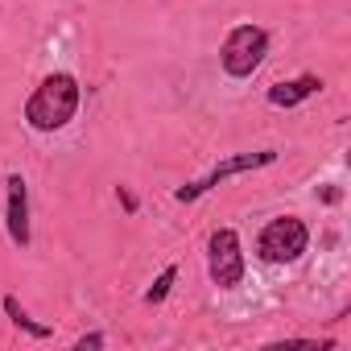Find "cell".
Instances as JSON below:
<instances>
[{"mask_svg": "<svg viewBox=\"0 0 351 351\" xmlns=\"http://www.w3.org/2000/svg\"><path fill=\"white\" fill-rule=\"evenodd\" d=\"M79 104H83V83L71 71H50L25 99V124L42 136L62 132L79 116Z\"/></svg>", "mask_w": 351, "mask_h": 351, "instance_id": "1", "label": "cell"}, {"mask_svg": "<svg viewBox=\"0 0 351 351\" xmlns=\"http://www.w3.org/2000/svg\"><path fill=\"white\" fill-rule=\"evenodd\" d=\"M310 252V228L298 215H273L256 232V261L261 265H293Z\"/></svg>", "mask_w": 351, "mask_h": 351, "instance_id": "2", "label": "cell"}, {"mask_svg": "<svg viewBox=\"0 0 351 351\" xmlns=\"http://www.w3.org/2000/svg\"><path fill=\"white\" fill-rule=\"evenodd\" d=\"M265 54H269V29L244 21V25L228 29L223 46H219V66H223L228 79H252L261 71Z\"/></svg>", "mask_w": 351, "mask_h": 351, "instance_id": "3", "label": "cell"}, {"mask_svg": "<svg viewBox=\"0 0 351 351\" xmlns=\"http://www.w3.org/2000/svg\"><path fill=\"white\" fill-rule=\"evenodd\" d=\"M277 161V149H256V153H228L223 161H215L203 178H195V182H186V186H178L173 191V199L178 203H199L203 195H211L219 182H228V178H240V173H256V169H269Z\"/></svg>", "mask_w": 351, "mask_h": 351, "instance_id": "4", "label": "cell"}, {"mask_svg": "<svg viewBox=\"0 0 351 351\" xmlns=\"http://www.w3.org/2000/svg\"><path fill=\"white\" fill-rule=\"evenodd\" d=\"M248 261H244V244L236 228H215L207 236V277L215 289H236L244 285Z\"/></svg>", "mask_w": 351, "mask_h": 351, "instance_id": "5", "label": "cell"}, {"mask_svg": "<svg viewBox=\"0 0 351 351\" xmlns=\"http://www.w3.org/2000/svg\"><path fill=\"white\" fill-rule=\"evenodd\" d=\"M5 232L17 248H29L34 240V223H29V182L21 173L5 178Z\"/></svg>", "mask_w": 351, "mask_h": 351, "instance_id": "6", "label": "cell"}, {"mask_svg": "<svg viewBox=\"0 0 351 351\" xmlns=\"http://www.w3.org/2000/svg\"><path fill=\"white\" fill-rule=\"evenodd\" d=\"M318 91H322V79H318V75H298V79H281V83H273V87L265 91V99H269L273 108H298V104L314 99Z\"/></svg>", "mask_w": 351, "mask_h": 351, "instance_id": "7", "label": "cell"}, {"mask_svg": "<svg viewBox=\"0 0 351 351\" xmlns=\"http://www.w3.org/2000/svg\"><path fill=\"white\" fill-rule=\"evenodd\" d=\"M0 306H5V314L13 318V326H17V330H25L29 339H50V335H54V326H46V322H38V318H29V314L21 310V302H17L13 293H9L5 302H0Z\"/></svg>", "mask_w": 351, "mask_h": 351, "instance_id": "8", "label": "cell"}, {"mask_svg": "<svg viewBox=\"0 0 351 351\" xmlns=\"http://www.w3.org/2000/svg\"><path fill=\"white\" fill-rule=\"evenodd\" d=\"M173 281H178V265H165V269L157 273V281H153V285L145 289V306H161V302L169 298Z\"/></svg>", "mask_w": 351, "mask_h": 351, "instance_id": "9", "label": "cell"}, {"mask_svg": "<svg viewBox=\"0 0 351 351\" xmlns=\"http://www.w3.org/2000/svg\"><path fill=\"white\" fill-rule=\"evenodd\" d=\"M104 343H108V335H99V330L79 335V339H75V347H79V351H87V347H104Z\"/></svg>", "mask_w": 351, "mask_h": 351, "instance_id": "10", "label": "cell"}, {"mask_svg": "<svg viewBox=\"0 0 351 351\" xmlns=\"http://www.w3.org/2000/svg\"><path fill=\"white\" fill-rule=\"evenodd\" d=\"M116 199H120V207H124L128 215H136V195H132L128 186H116Z\"/></svg>", "mask_w": 351, "mask_h": 351, "instance_id": "11", "label": "cell"}]
</instances>
